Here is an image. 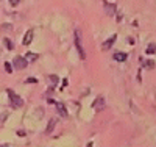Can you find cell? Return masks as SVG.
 Instances as JSON below:
<instances>
[{
	"label": "cell",
	"mask_w": 156,
	"mask_h": 147,
	"mask_svg": "<svg viewBox=\"0 0 156 147\" xmlns=\"http://www.w3.org/2000/svg\"><path fill=\"white\" fill-rule=\"evenodd\" d=\"M75 47H77V50H78L80 58H81V60H84V58H86V52H84L83 44H81V32H80V30L75 32Z\"/></svg>",
	"instance_id": "cell-1"
},
{
	"label": "cell",
	"mask_w": 156,
	"mask_h": 147,
	"mask_svg": "<svg viewBox=\"0 0 156 147\" xmlns=\"http://www.w3.org/2000/svg\"><path fill=\"white\" fill-rule=\"evenodd\" d=\"M6 92H8L10 103H11V106H13V108H20L22 105H24V100H22L20 97H19V95H16V94H14V92L11 91V89H8Z\"/></svg>",
	"instance_id": "cell-2"
},
{
	"label": "cell",
	"mask_w": 156,
	"mask_h": 147,
	"mask_svg": "<svg viewBox=\"0 0 156 147\" xmlns=\"http://www.w3.org/2000/svg\"><path fill=\"white\" fill-rule=\"evenodd\" d=\"M27 64H28V61H27L24 56H16V58H14V61H13V66L16 69H25Z\"/></svg>",
	"instance_id": "cell-3"
},
{
	"label": "cell",
	"mask_w": 156,
	"mask_h": 147,
	"mask_svg": "<svg viewBox=\"0 0 156 147\" xmlns=\"http://www.w3.org/2000/svg\"><path fill=\"white\" fill-rule=\"evenodd\" d=\"M92 106H94V110H95L97 113H100V111L105 108V99H103V95H98V97L94 100Z\"/></svg>",
	"instance_id": "cell-4"
},
{
	"label": "cell",
	"mask_w": 156,
	"mask_h": 147,
	"mask_svg": "<svg viewBox=\"0 0 156 147\" xmlns=\"http://www.w3.org/2000/svg\"><path fill=\"white\" fill-rule=\"evenodd\" d=\"M116 39H117V34H112L111 38H108V39L102 44V50H109V49L112 47V44L116 42Z\"/></svg>",
	"instance_id": "cell-5"
},
{
	"label": "cell",
	"mask_w": 156,
	"mask_h": 147,
	"mask_svg": "<svg viewBox=\"0 0 156 147\" xmlns=\"http://www.w3.org/2000/svg\"><path fill=\"white\" fill-rule=\"evenodd\" d=\"M33 34H35V32H33V30H28V32L25 33V36H24V41H22V44H24V45L31 44V41H33Z\"/></svg>",
	"instance_id": "cell-6"
},
{
	"label": "cell",
	"mask_w": 156,
	"mask_h": 147,
	"mask_svg": "<svg viewBox=\"0 0 156 147\" xmlns=\"http://www.w3.org/2000/svg\"><path fill=\"white\" fill-rule=\"evenodd\" d=\"M103 6L106 8V11H108V14H111V16H112L114 13H116V3H111V2H105V3H103Z\"/></svg>",
	"instance_id": "cell-7"
},
{
	"label": "cell",
	"mask_w": 156,
	"mask_h": 147,
	"mask_svg": "<svg viewBox=\"0 0 156 147\" xmlns=\"http://www.w3.org/2000/svg\"><path fill=\"white\" fill-rule=\"evenodd\" d=\"M56 110H58V113L63 116V117H67V110H66V106H64V103L58 102L56 103Z\"/></svg>",
	"instance_id": "cell-8"
},
{
	"label": "cell",
	"mask_w": 156,
	"mask_h": 147,
	"mask_svg": "<svg viewBox=\"0 0 156 147\" xmlns=\"http://www.w3.org/2000/svg\"><path fill=\"white\" fill-rule=\"evenodd\" d=\"M127 58H128V55L125 52H117L116 55H114V60L116 61H125Z\"/></svg>",
	"instance_id": "cell-9"
},
{
	"label": "cell",
	"mask_w": 156,
	"mask_h": 147,
	"mask_svg": "<svg viewBox=\"0 0 156 147\" xmlns=\"http://www.w3.org/2000/svg\"><path fill=\"white\" fill-rule=\"evenodd\" d=\"M25 60L27 61H28V63H30V61H36L37 60V53H33V52H28V53H25Z\"/></svg>",
	"instance_id": "cell-10"
},
{
	"label": "cell",
	"mask_w": 156,
	"mask_h": 147,
	"mask_svg": "<svg viewBox=\"0 0 156 147\" xmlns=\"http://www.w3.org/2000/svg\"><path fill=\"white\" fill-rule=\"evenodd\" d=\"M155 52H156V44H153V42H151V44H148L147 49H145V53H147V55H153Z\"/></svg>",
	"instance_id": "cell-11"
},
{
	"label": "cell",
	"mask_w": 156,
	"mask_h": 147,
	"mask_svg": "<svg viewBox=\"0 0 156 147\" xmlns=\"http://www.w3.org/2000/svg\"><path fill=\"white\" fill-rule=\"evenodd\" d=\"M55 124H56V121H55V119H52V121L48 122L47 128H45V133H52V130H53V127H55Z\"/></svg>",
	"instance_id": "cell-12"
},
{
	"label": "cell",
	"mask_w": 156,
	"mask_h": 147,
	"mask_svg": "<svg viewBox=\"0 0 156 147\" xmlns=\"http://www.w3.org/2000/svg\"><path fill=\"white\" fill-rule=\"evenodd\" d=\"M3 44L6 45V49H8V50H11V49H13V42H11L10 39H3Z\"/></svg>",
	"instance_id": "cell-13"
},
{
	"label": "cell",
	"mask_w": 156,
	"mask_h": 147,
	"mask_svg": "<svg viewBox=\"0 0 156 147\" xmlns=\"http://www.w3.org/2000/svg\"><path fill=\"white\" fill-rule=\"evenodd\" d=\"M145 66H147L148 69L155 67V61H151V60H147V61H145Z\"/></svg>",
	"instance_id": "cell-14"
},
{
	"label": "cell",
	"mask_w": 156,
	"mask_h": 147,
	"mask_svg": "<svg viewBox=\"0 0 156 147\" xmlns=\"http://www.w3.org/2000/svg\"><path fill=\"white\" fill-rule=\"evenodd\" d=\"M5 71L8 72V74L13 72V67H11V64H10V63H5Z\"/></svg>",
	"instance_id": "cell-15"
},
{
	"label": "cell",
	"mask_w": 156,
	"mask_h": 147,
	"mask_svg": "<svg viewBox=\"0 0 156 147\" xmlns=\"http://www.w3.org/2000/svg\"><path fill=\"white\" fill-rule=\"evenodd\" d=\"M50 82L53 83V86H55V84L58 83V77H56V75H52V77H50Z\"/></svg>",
	"instance_id": "cell-16"
},
{
	"label": "cell",
	"mask_w": 156,
	"mask_h": 147,
	"mask_svg": "<svg viewBox=\"0 0 156 147\" xmlns=\"http://www.w3.org/2000/svg\"><path fill=\"white\" fill-rule=\"evenodd\" d=\"M37 80L36 78H33V77H30V78H27V83H36Z\"/></svg>",
	"instance_id": "cell-17"
},
{
	"label": "cell",
	"mask_w": 156,
	"mask_h": 147,
	"mask_svg": "<svg viewBox=\"0 0 156 147\" xmlns=\"http://www.w3.org/2000/svg\"><path fill=\"white\" fill-rule=\"evenodd\" d=\"M10 3H11L13 6H16V5H19V0H10Z\"/></svg>",
	"instance_id": "cell-18"
},
{
	"label": "cell",
	"mask_w": 156,
	"mask_h": 147,
	"mask_svg": "<svg viewBox=\"0 0 156 147\" xmlns=\"http://www.w3.org/2000/svg\"><path fill=\"white\" fill-rule=\"evenodd\" d=\"M87 147H94V142H87Z\"/></svg>",
	"instance_id": "cell-19"
},
{
	"label": "cell",
	"mask_w": 156,
	"mask_h": 147,
	"mask_svg": "<svg viewBox=\"0 0 156 147\" xmlns=\"http://www.w3.org/2000/svg\"><path fill=\"white\" fill-rule=\"evenodd\" d=\"M2 147H8V146H2Z\"/></svg>",
	"instance_id": "cell-20"
}]
</instances>
